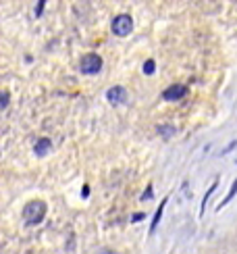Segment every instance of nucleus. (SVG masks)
I'll list each match as a JSON object with an SVG mask.
<instances>
[{"label": "nucleus", "instance_id": "obj_7", "mask_svg": "<svg viewBox=\"0 0 237 254\" xmlns=\"http://www.w3.org/2000/svg\"><path fill=\"white\" fill-rule=\"evenodd\" d=\"M165 206H167V198L160 202V206L156 208V215H154V219H152V225H150V231H154L156 229V225L160 223V219H163V210H165Z\"/></svg>", "mask_w": 237, "mask_h": 254}, {"label": "nucleus", "instance_id": "obj_6", "mask_svg": "<svg viewBox=\"0 0 237 254\" xmlns=\"http://www.w3.org/2000/svg\"><path fill=\"white\" fill-rule=\"evenodd\" d=\"M34 150H36L38 156H46L52 150V142L48 140V137H40V140L36 142V146H34Z\"/></svg>", "mask_w": 237, "mask_h": 254}, {"label": "nucleus", "instance_id": "obj_11", "mask_svg": "<svg viewBox=\"0 0 237 254\" xmlns=\"http://www.w3.org/2000/svg\"><path fill=\"white\" fill-rule=\"evenodd\" d=\"M154 71H156V63H154L152 59L146 61V63H144V73H146V75H152Z\"/></svg>", "mask_w": 237, "mask_h": 254}, {"label": "nucleus", "instance_id": "obj_10", "mask_svg": "<svg viewBox=\"0 0 237 254\" xmlns=\"http://www.w3.org/2000/svg\"><path fill=\"white\" fill-rule=\"evenodd\" d=\"M158 131H160V135H163V137H171L175 133V127L173 125H158Z\"/></svg>", "mask_w": 237, "mask_h": 254}, {"label": "nucleus", "instance_id": "obj_12", "mask_svg": "<svg viewBox=\"0 0 237 254\" xmlns=\"http://www.w3.org/2000/svg\"><path fill=\"white\" fill-rule=\"evenodd\" d=\"M152 194H154V190H152V186H148L146 190H144V194L139 196V200H148V198H152Z\"/></svg>", "mask_w": 237, "mask_h": 254}, {"label": "nucleus", "instance_id": "obj_3", "mask_svg": "<svg viewBox=\"0 0 237 254\" xmlns=\"http://www.w3.org/2000/svg\"><path fill=\"white\" fill-rule=\"evenodd\" d=\"M111 27H113V34L115 36L125 38V36H129L133 31V19H131V15L121 13V15H117L113 19V25Z\"/></svg>", "mask_w": 237, "mask_h": 254}, {"label": "nucleus", "instance_id": "obj_1", "mask_svg": "<svg viewBox=\"0 0 237 254\" xmlns=\"http://www.w3.org/2000/svg\"><path fill=\"white\" fill-rule=\"evenodd\" d=\"M46 210H48V204L44 202V200H31V202H27L25 208H23L25 223L27 225H40L46 217Z\"/></svg>", "mask_w": 237, "mask_h": 254}, {"label": "nucleus", "instance_id": "obj_14", "mask_svg": "<svg viewBox=\"0 0 237 254\" xmlns=\"http://www.w3.org/2000/svg\"><path fill=\"white\" fill-rule=\"evenodd\" d=\"M44 0H40V2H38V6H36V17H42V10H44Z\"/></svg>", "mask_w": 237, "mask_h": 254}, {"label": "nucleus", "instance_id": "obj_4", "mask_svg": "<svg viewBox=\"0 0 237 254\" xmlns=\"http://www.w3.org/2000/svg\"><path fill=\"white\" fill-rule=\"evenodd\" d=\"M185 94H187V88L183 86V83H173V86H169L163 92V98L169 100V102H175V100H183Z\"/></svg>", "mask_w": 237, "mask_h": 254}, {"label": "nucleus", "instance_id": "obj_5", "mask_svg": "<svg viewBox=\"0 0 237 254\" xmlns=\"http://www.w3.org/2000/svg\"><path fill=\"white\" fill-rule=\"evenodd\" d=\"M106 100H109L111 104H125L127 102V90L123 86H113L109 88V92H106Z\"/></svg>", "mask_w": 237, "mask_h": 254}, {"label": "nucleus", "instance_id": "obj_2", "mask_svg": "<svg viewBox=\"0 0 237 254\" xmlns=\"http://www.w3.org/2000/svg\"><path fill=\"white\" fill-rule=\"evenodd\" d=\"M79 71L83 75H96V73L102 71V59L96 52H88L83 55V59L79 61Z\"/></svg>", "mask_w": 237, "mask_h": 254}, {"label": "nucleus", "instance_id": "obj_9", "mask_svg": "<svg viewBox=\"0 0 237 254\" xmlns=\"http://www.w3.org/2000/svg\"><path fill=\"white\" fill-rule=\"evenodd\" d=\"M217 188H219V179H217V182H214V184L210 186V190L206 192V196H204V200H202V206H200V217L204 215V210H206V204H208V198H210V194H212Z\"/></svg>", "mask_w": 237, "mask_h": 254}, {"label": "nucleus", "instance_id": "obj_8", "mask_svg": "<svg viewBox=\"0 0 237 254\" xmlns=\"http://www.w3.org/2000/svg\"><path fill=\"white\" fill-rule=\"evenodd\" d=\"M237 194V179H235V182H233V186H231V190H229V192H227V196H225L223 198V202L219 204V208H223V206H227L229 202H231V200H233V196Z\"/></svg>", "mask_w": 237, "mask_h": 254}, {"label": "nucleus", "instance_id": "obj_16", "mask_svg": "<svg viewBox=\"0 0 237 254\" xmlns=\"http://www.w3.org/2000/svg\"><path fill=\"white\" fill-rule=\"evenodd\" d=\"M81 196H83V198H88V196H90V188H88V186L81 190Z\"/></svg>", "mask_w": 237, "mask_h": 254}, {"label": "nucleus", "instance_id": "obj_15", "mask_svg": "<svg viewBox=\"0 0 237 254\" xmlns=\"http://www.w3.org/2000/svg\"><path fill=\"white\" fill-rule=\"evenodd\" d=\"M144 213H135V215H131V221H135V223H137V221H144Z\"/></svg>", "mask_w": 237, "mask_h": 254}, {"label": "nucleus", "instance_id": "obj_13", "mask_svg": "<svg viewBox=\"0 0 237 254\" xmlns=\"http://www.w3.org/2000/svg\"><path fill=\"white\" fill-rule=\"evenodd\" d=\"M6 107H8V92L4 90V92H2V100H0V109L4 111Z\"/></svg>", "mask_w": 237, "mask_h": 254}]
</instances>
